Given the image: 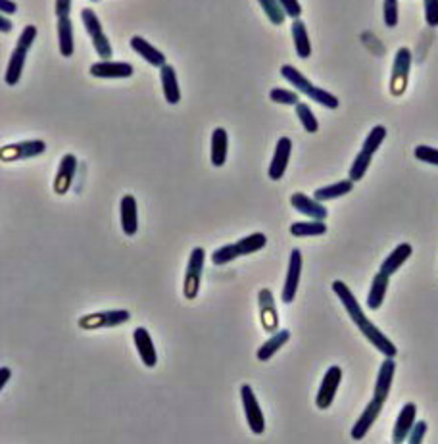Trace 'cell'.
I'll use <instances>...</instances> for the list:
<instances>
[{
    "label": "cell",
    "instance_id": "10",
    "mask_svg": "<svg viewBox=\"0 0 438 444\" xmlns=\"http://www.w3.org/2000/svg\"><path fill=\"white\" fill-rule=\"evenodd\" d=\"M47 151V144L45 141H22V143L8 144V146H2V162H16V160H29L37 158L40 154H45Z\"/></svg>",
    "mask_w": 438,
    "mask_h": 444
},
{
    "label": "cell",
    "instance_id": "30",
    "mask_svg": "<svg viewBox=\"0 0 438 444\" xmlns=\"http://www.w3.org/2000/svg\"><path fill=\"white\" fill-rule=\"evenodd\" d=\"M288 339H290V331L288 329H283V331H277V333H273V337H271L269 341L267 342H263L262 346L258 349V354H256V358L260 360V362H267V360H271L273 358V354H277L285 344L288 342Z\"/></svg>",
    "mask_w": 438,
    "mask_h": 444
},
{
    "label": "cell",
    "instance_id": "31",
    "mask_svg": "<svg viewBox=\"0 0 438 444\" xmlns=\"http://www.w3.org/2000/svg\"><path fill=\"white\" fill-rule=\"evenodd\" d=\"M354 189V181L352 179H344V181H336L333 185H327V187H321L313 192V199L319 200V202H329V200H336L348 194Z\"/></svg>",
    "mask_w": 438,
    "mask_h": 444
},
{
    "label": "cell",
    "instance_id": "34",
    "mask_svg": "<svg viewBox=\"0 0 438 444\" xmlns=\"http://www.w3.org/2000/svg\"><path fill=\"white\" fill-rule=\"evenodd\" d=\"M258 4L262 6L263 14L267 16L273 25H283L285 24V20H287V14H285V10L281 6L279 0H258Z\"/></svg>",
    "mask_w": 438,
    "mask_h": 444
},
{
    "label": "cell",
    "instance_id": "16",
    "mask_svg": "<svg viewBox=\"0 0 438 444\" xmlns=\"http://www.w3.org/2000/svg\"><path fill=\"white\" fill-rule=\"evenodd\" d=\"M258 304H260V317H262L263 329L267 333H277L279 329V316L275 309V300L269 289H262L260 296H258Z\"/></svg>",
    "mask_w": 438,
    "mask_h": 444
},
{
    "label": "cell",
    "instance_id": "5",
    "mask_svg": "<svg viewBox=\"0 0 438 444\" xmlns=\"http://www.w3.org/2000/svg\"><path fill=\"white\" fill-rule=\"evenodd\" d=\"M412 62H414L412 50L407 47L398 48V52L394 54L391 73V93L394 96H402L406 93L409 72H412Z\"/></svg>",
    "mask_w": 438,
    "mask_h": 444
},
{
    "label": "cell",
    "instance_id": "11",
    "mask_svg": "<svg viewBox=\"0 0 438 444\" xmlns=\"http://www.w3.org/2000/svg\"><path fill=\"white\" fill-rule=\"evenodd\" d=\"M91 75L98 79H127L135 73V68L129 62H114V60H100L91 66Z\"/></svg>",
    "mask_w": 438,
    "mask_h": 444
},
{
    "label": "cell",
    "instance_id": "29",
    "mask_svg": "<svg viewBox=\"0 0 438 444\" xmlns=\"http://www.w3.org/2000/svg\"><path fill=\"white\" fill-rule=\"evenodd\" d=\"M58 31V48H60V54L64 58H72L73 56V24L70 17H62L58 20L56 25Z\"/></svg>",
    "mask_w": 438,
    "mask_h": 444
},
{
    "label": "cell",
    "instance_id": "40",
    "mask_svg": "<svg viewBox=\"0 0 438 444\" xmlns=\"http://www.w3.org/2000/svg\"><path fill=\"white\" fill-rule=\"evenodd\" d=\"M425 8V22L429 27H438V0H423Z\"/></svg>",
    "mask_w": 438,
    "mask_h": 444
},
{
    "label": "cell",
    "instance_id": "8",
    "mask_svg": "<svg viewBox=\"0 0 438 444\" xmlns=\"http://www.w3.org/2000/svg\"><path fill=\"white\" fill-rule=\"evenodd\" d=\"M240 400H242V408H244V415H247L248 427L254 435H262L265 431V420H263L262 408L258 404L254 390L250 385H242L240 387Z\"/></svg>",
    "mask_w": 438,
    "mask_h": 444
},
{
    "label": "cell",
    "instance_id": "4",
    "mask_svg": "<svg viewBox=\"0 0 438 444\" xmlns=\"http://www.w3.org/2000/svg\"><path fill=\"white\" fill-rule=\"evenodd\" d=\"M81 20H83V25H85V31L93 40V47H95L96 54L100 56V60H112V45L108 37L104 35L102 24L96 16V12L93 8H83L81 10Z\"/></svg>",
    "mask_w": 438,
    "mask_h": 444
},
{
    "label": "cell",
    "instance_id": "33",
    "mask_svg": "<svg viewBox=\"0 0 438 444\" xmlns=\"http://www.w3.org/2000/svg\"><path fill=\"white\" fill-rule=\"evenodd\" d=\"M371 162H373V154H369V152L366 151H359L356 160L352 162L350 169H348V179H352L354 183L361 181V179L366 177L367 169L371 166Z\"/></svg>",
    "mask_w": 438,
    "mask_h": 444
},
{
    "label": "cell",
    "instance_id": "28",
    "mask_svg": "<svg viewBox=\"0 0 438 444\" xmlns=\"http://www.w3.org/2000/svg\"><path fill=\"white\" fill-rule=\"evenodd\" d=\"M290 31H292V40H295V48L298 58L308 60L311 56V40L310 35H308V27H306V24H304L302 20H295Z\"/></svg>",
    "mask_w": 438,
    "mask_h": 444
},
{
    "label": "cell",
    "instance_id": "1",
    "mask_svg": "<svg viewBox=\"0 0 438 444\" xmlns=\"http://www.w3.org/2000/svg\"><path fill=\"white\" fill-rule=\"evenodd\" d=\"M333 291H335L336 296L341 298L344 309L348 312L350 319L356 323V327L361 331V335L366 337L367 341L371 342L375 349L379 350L381 354H384L386 358L396 356V354H398L396 344H394L386 335L382 333L379 327L375 326V323H371V319L363 314V309L359 306L358 298H356L354 293L350 291V286L346 285L344 281H335V283H333Z\"/></svg>",
    "mask_w": 438,
    "mask_h": 444
},
{
    "label": "cell",
    "instance_id": "3",
    "mask_svg": "<svg viewBox=\"0 0 438 444\" xmlns=\"http://www.w3.org/2000/svg\"><path fill=\"white\" fill-rule=\"evenodd\" d=\"M265 245H267V237L263 233H252V235L240 238V240L233 243V245H225L221 248H217L212 254V262L215 266H225V263L233 262V260H237L240 256L260 252Z\"/></svg>",
    "mask_w": 438,
    "mask_h": 444
},
{
    "label": "cell",
    "instance_id": "18",
    "mask_svg": "<svg viewBox=\"0 0 438 444\" xmlns=\"http://www.w3.org/2000/svg\"><path fill=\"white\" fill-rule=\"evenodd\" d=\"M382 406H384V402L375 400V398L366 406L363 413L359 415V420L356 421L354 427H352V438H354V441H361V438L367 435V431L373 427L375 421L379 420V415H381L382 412Z\"/></svg>",
    "mask_w": 438,
    "mask_h": 444
},
{
    "label": "cell",
    "instance_id": "26",
    "mask_svg": "<svg viewBox=\"0 0 438 444\" xmlns=\"http://www.w3.org/2000/svg\"><path fill=\"white\" fill-rule=\"evenodd\" d=\"M281 77L287 79L288 85H292L295 91L302 93V95H306L308 98H311V95L315 93V85H311V81L308 79L302 72H298L295 66H288V63L287 66H283V68H281Z\"/></svg>",
    "mask_w": 438,
    "mask_h": 444
},
{
    "label": "cell",
    "instance_id": "2",
    "mask_svg": "<svg viewBox=\"0 0 438 444\" xmlns=\"http://www.w3.org/2000/svg\"><path fill=\"white\" fill-rule=\"evenodd\" d=\"M35 39H37V27L35 25H25L24 31H22V35H19V39L16 43V48H14L12 56H10L6 72H4V83L6 85H17L19 83L22 73H24L25 62H27V54H29Z\"/></svg>",
    "mask_w": 438,
    "mask_h": 444
},
{
    "label": "cell",
    "instance_id": "12",
    "mask_svg": "<svg viewBox=\"0 0 438 444\" xmlns=\"http://www.w3.org/2000/svg\"><path fill=\"white\" fill-rule=\"evenodd\" d=\"M300 275H302V252L298 248H295L290 252L287 279H285V286H283V294H281L283 304H290L295 300L296 291H298V285H300Z\"/></svg>",
    "mask_w": 438,
    "mask_h": 444
},
{
    "label": "cell",
    "instance_id": "39",
    "mask_svg": "<svg viewBox=\"0 0 438 444\" xmlns=\"http://www.w3.org/2000/svg\"><path fill=\"white\" fill-rule=\"evenodd\" d=\"M414 156L419 162H425V164H430V166H438V148H432V146H427V144H419V146H415Z\"/></svg>",
    "mask_w": 438,
    "mask_h": 444
},
{
    "label": "cell",
    "instance_id": "7",
    "mask_svg": "<svg viewBox=\"0 0 438 444\" xmlns=\"http://www.w3.org/2000/svg\"><path fill=\"white\" fill-rule=\"evenodd\" d=\"M131 314L127 309H108V312H96L88 314L79 319V327L85 331H96V329H108V327H120L127 323Z\"/></svg>",
    "mask_w": 438,
    "mask_h": 444
},
{
    "label": "cell",
    "instance_id": "47",
    "mask_svg": "<svg viewBox=\"0 0 438 444\" xmlns=\"http://www.w3.org/2000/svg\"><path fill=\"white\" fill-rule=\"evenodd\" d=\"M91 2H98V0H91Z\"/></svg>",
    "mask_w": 438,
    "mask_h": 444
},
{
    "label": "cell",
    "instance_id": "19",
    "mask_svg": "<svg viewBox=\"0 0 438 444\" xmlns=\"http://www.w3.org/2000/svg\"><path fill=\"white\" fill-rule=\"evenodd\" d=\"M75 169H77V158L73 154H65L60 166H58L56 177H54V192L56 194H65L70 187H72L73 177H75Z\"/></svg>",
    "mask_w": 438,
    "mask_h": 444
},
{
    "label": "cell",
    "instance_id": "25",
    "mask_svg": "<svg viewBox=\"0 0 438 444\" xmlns=\"http://www.w3.org/2000/svg\"><path fill=\"white\" fill-rule=\"evenodd\" d=\"M227 152H229V135L224 127H217L212 133V164L215 167H224L227 162Z\"/></svg>",
    "mask_w": 438,
    "mask_h": 444
},
{
    "label": "cell",
    "instance_id": "37",
    "mask_svg": "<svg viewBox=\"0 0 438 444\" xmlns=\"http://www.w3.org/2000/svg\"><path fill=\"white\" fill-rule=\"evenodd\" d=\"M269 98L271 102L275 104H283V106H296L300 102V96L295 91H288V89H281L275 87L269 91Z\"/></svg>",
    "mask_w": 438,
    "mask_h": 444
},
{
    "label": "cell",
    "instance_id": "21",
    "mask_svg": "<svg viewBox=\"0 0 438 444\" xmlns=\"http://www.w3.org/2000/svg\"><path fill=\"white\" fill-rule=\"evenodd\" d=\"M129 47L133 48L136 54L143 58L144 62H148L154 68H164L166 66V54L156 47H152L150 43L143 39V37H133V39L129 40Z\"/></svg>",
    "mask_w": 438,
    "mask_h": 444
},
{
    "label": "cell",
    "instance_id": "24",
    "mask_svg": "<svg viewBox=\"0 0 438 444\" xmlns=\"http://www.w3.org/2000/svg\"><path fill=\"white\" fill-rule=\"evenodd\" d=\"M412 252H414L412 245H409V243H402V245L396 246V248H394V250L384 258V262L381 263V270L379 271L386 273V275H394V273H396V271H398L400 268L409 260Z\"/></svg>",
    "mask_w": 438,
    "mask_h": 444
},
{
    "label": "cell",
    "instance_id": "13",
    "mask_svg": "<svg viewBox=\"0 0 438 444\" xmlns=\"http://www.w3.org/2000/svg\"><path fill=\"white\" fill-rule=\"evenodd\" d=\"M290 152H292V141L288 137H281L277 144H275V152H273V160H271L267 175L273 181H281L283 175L287 171L288 162H290Z\"/></svg>",
    "mask_w": 438,
    "mask_h": 444
},
{
    "label": "cell",
    "instance_id": "17",
    "mask_svg": "<svg viewBox=\"0 0 438 444\" xmlns=\"http://www.w3.org/2000/svg\"><path fill=\"white\" fill-rule=\"evenodd\" d=\"M394 373H396V362H394V358H386L381 364V367H379V375H377V381H375V400L386 402V398L391 395Z\"/></svg>",
    "mask_w": 438,
    "mask_h": 444
},
{
    "label": "cell",
    "instance_id": "6",
    "mask_svg": "<svg viewBox=\"0 0 438 444\" xmlns=\"http://www.w3.org/2000/svg\"><path fill=\"white\" fill-rule=\"evenodd\" d=\"M204 262H206V250L202 246H196L191 252L189 258V266H187V273H185L183 283V294L185 298L194 300L198 296L200 291V279H202V271H204Z\"/></svg>",
    "mask_w": 438,
    "mask_h": 444
},
{
    "label": "cell",
    "instance_id": "15",
    "mask_svg": "<svg viewBox=\"0 0 438 444\" xmlns=\"http://www.w3.org/2000/svg\"><path fill=\"white\" fill-rule=\"evenodd\" d=\"M415 421H417V406L414 402H407L398 413V420L394 423V431H392V443H406L407 436L414 429Z\"/></svg>",
    "mask_w": 438,
    "mask_h": 444
},
{
    "label": "cell",
    "instance_id": "20",
    "mask_svg": "<svg viewBox=\"0 0 438 444\" xmlns=\"http://www.w3.org/2000/svg\"><path fill=\"white\" fill-rule=\"evenodd\" d=\"M133 342H135L136 352H139V356H141L146 367H154L158 364V354H156V349H154L152 337L144 327H136L135 333H133Z\"/></svg>",
    "mask_w": 438,
    "mask_h": 444
},
{
    "label": "cell",
    "instance_id": "45",
    "mask_svg": "<svg viewBox=\"0 0 438 444\" xmlns=\"http://www.w3.org/2000/svg\"><path fill=\"white\" fill-rule=\"evenodd\" d=\"M10 377H12V369L10 367H0V389H4L6 387V383L10 381Z\"/></svg>",
    "mask_w": 438,
    "mask_h": 444
},
{
    "label": "cell",
    "instance_id": "41",
    "mask_svg": "<svg viewBox=\"0 0 438 444\" xmlns=\"http://www.w3.org/2000/svg\"><path fill=\"white\" fill-rule=\"evenodd\" d=\"M427 429H429L427 421H415L414 429H412V433L407 436V443L421 444L423 438H425V433H427Z\"/></svg>",
    "mask_w": 438,
    "mask_h": 444
},
{
    "label": "cell",
    "instance_id": "22",
    "mask_svg": "<svg viewBox=\"0 0 438 444\" xmlns=\"http://www.w3.org/2000/svg\"><path fill=\"white\" fill-rule=\"evenodd\" d=\"M159 81H162V91L169 104H179L181 100V89H179V79L173 66L166 63L164 68H159Z\"/></svg>",
    "mask_w": 438,
    "mask_h": 444
},
{
    "label": "cell",
    "instance_id": "43",
    "mask_svg": "<svg viewBox=\"0 0 438 444\" xmlns=\"http://www.w3.org/2000/svg\"><path fill=\"white\" fill-rule=\"evenodd\" d=\"M72 4H73V0H56V4H54V10H56V20L70 17V14H72Z\"/></svg>",
    "mask_w": 438,
    "mask_h": 444
},
{
    "label": "cell",
    "instance_id": "32",
    "mask_svg": "<svg viewBox=\"0 0 438 444\" xmlns=\"http://www.w3.org/2000/svg\"><path fill=\"white\" fill-rule=\"evenodd\" d=\"M327 233L325 222L311 220V222H298L290 225L292 237H321Z\"/></svg>",
    "mask_w": 438,
    "mask_h": 444
},
{
    "label": "cell",
    "instance_id": "35",
    "mask_svg": "<svg viewBox=\"0 0 438 444\" xmlns=\"http://www.w3.org/2000/svg\"><path fill=\"white\" fill-rule=\"evenodd\" d=\"M384 139H386V127L382 125H375L371 131H369V135L366 137V141L361 144V151L369 152V154H373L375 152L381 148V144L384 143Z\"/></svg>",
    "mask_w": 438,
    "mask_h": 444
},
{
    "label": "cell",
    "instance_id": "42",
    "mask_svg": "<svg viewBox=\"0 0 438 444\" xmlns=\"http://www.w3.org/2000/svg\"><path fill=\"white\" fill-rule=\"evenodd\" d=\"M279 2L288 17H292V20H300V16H302V4H300L298 0H279Z\"/></svg>",
    "mask_w": 438,
    "mask_h": 444
},
{
    "label": "cell",
    "instance_id": "27",
    "mask_svg": "<svg viewBox=\"0 0 438 444\" xmlns=\"http://www.w3.org/2000/svg\"><path fill=\"white\" fill-rule=\"evenodd\" d=\"M389 283H391V275L379 271L373 277V283H371V289H369V294H367V308L369 309H379L384 302V296H386V291H389Z\"/></svg>",
    "mask_w": 438,
    "mask_h": 444
},
{
    "label": "cell",
    "instance_id": "36",
    "mask_svg": "<svg viewBox=\"0 0 438 444\" xmlns=\"http://www.w3.org/2000/svg\"><path fill=\"white\" fill-rule=\"evenodd\" d=\"M296 116H298L300 123H302V127L308 131V133H318L319 121L318 118L313 116V112H311V108L308 106V104H304V102L296 104Z\"/></svg>",
    "mask_w": 438,
    "mask_h": 444
},
{
    "label": "cell",
    "instance_id": "14",
    "mask_svg": "<svg viewBox=\"0 0 438 444\" xmlns=\"http://www.w3.org/2000/svg\"><path fill=\"white\" fill-rule=\"evenodd\" d=\"M290 204L295 208L296 212H300L302 215H308L310 220H319V222H325L329 217V210L325 208L323 202H319L313 197H308L304 192H295L290 197Z\"/></svg>",
    "mask_w": 438,
    "mask_h": 444
},
{
    "label": "cell",
    "instance_id": "46",
    "mask_svg": "<svg viewBox=\"0 0 438 444\" xmlns=\"http://www.w3.org/2000/svg\"><path fill=\"white\" fill-rule=\"evenodd\" d=\"M12 27H14V25H12V20H8L6 16H0V31L6 35V33L12 31Z\"/></svg>",
    "mask_w": 438,
    "mask_h": 444
},
{
    "label": "cell",
    "instance_id": "38",
    "mask_svg": "<svg viewBox=\"0 0 438 444\" xmlns=\"http://www.w3.org/2000/svg\"><path fill=\"white\" fill-rule=\"evenodd\" d=\"M382 20L389 29H394L398 25V0H384L382 2Z\"/></svg>",
    "mask_w": 438,
    "mask_h": 444
},
{
    "label": "cell",
    "instance_id": "9",
    "mask_svg": "<svg viewBox=\"0 0 438 444\" xmlns=\"http://www.w3.org/2000/svg\"><path fill=\"white\" fill-rule=\"evenodd\" d=\"M341 381H343V369L338 365H331L327 369L323 381H321V387H319L318 397H315V406H318L319 410H329L331 408Z\"/></svg>",
    "mask_w": 438,
    "mask_h": 444
},
{
    "label": "cell",
    "instance_id": "44",
    "mask_svg": "<svg viewBox=\"0 0 438 444\" xmlns=\"http://www.w3.org/2000/svg\"><path fill=\"white\" fill-rule=\"evenodd\" d=\"M17 4L14 0H0V14L2 16H10V14H16Z\"/></svg>",
    "mask_w": 438,
    "mask_h": 444
},
{
    "label": "cell",
    "instance_id": "23",
    "mask_svg": "<svg viewBox=\"0 0 438 444\" xmlns=\"http://www.w3.org/2000/svg\"><path fill=\"white\" fill-rule=\"evenodd\" d=\"M120 220L121 229L127 237H135L136 229H139V222H136V200L133 194H125L120 202Z\"/></svg>",
    "mask_w": 438,
    "mask_h": 444
}]
</instances>
